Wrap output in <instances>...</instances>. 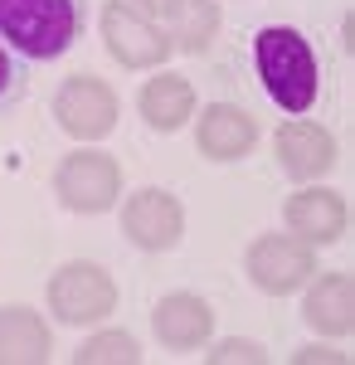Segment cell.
<instances>
[{"label":"cell","instance_id":"obj_1","mask_svg":"<svg viewBox=\"0 0 355 365\" xmlns=\"http://www.w3.org/2000/svg\"><path fill=\"white\" fill-rule=\"evenodd\" d=\"M88 0H0V44L20 63H54L83 39Z\"/></svg>","mask_w":355,"mask_h":365},{"label":"cell","instance_id":"obj_2","mask_svg":"<svg viewBox=\"0 0 355 365\" xmlns=\"http://www.w3.org/2000/svg\"><path fill=\"white\" fill-rule=\"evenodd\" d=\"M253 68H258V78L268 88V98L287 117H302L321 93L317 54H312L307 34L292 25H268L253 34Z\"/></svg>","mask_w":355,"mask_h":365},{"label":"cell","instance_id":"obj_3","mask_svg":"<svg viewBox=\"0 0 355 365\" xmlns=\"http://www.w3.org/2000/svg\"><path fill=\"white\" fill-rule=\"evenodd\" d=\"M58 205L73 215H103L122 195V166L108 151H68L54 170Z\"/></svg>","mask_w":355,"mask_h":365},{"label":"cell","instance_id":"obj_4","mask_svg":"<svg viewBox=\"0 0 355 365\" xmlns=\"http://www.w3.org/2000/svg\"><path fill=\"white\" fill-rule=\"evenodd\" d=\"M49 307L63 327H88L117 312V282L98 263H63L49 278Z\"/></svg>","mask_w":355,"mask_h":365},{"label":"cell","instance_id":"obj_5","mask_svg":"<svg viewBox=\"0 0 355 365\" xmlns=\"http://www.w3.org/2000/svg\"><path fill=\"white\" fill-rule=\"evenodd\" d=\"M103 39H108L112 58L122 68H156V63L170 58L165 29L151 15H141L132 0H108L103 5Z\"/></svg>","mask_w":355,"mask_h":365},{"label":"cell","instance_id":"obj_6","mask_svg":"<svg viewBox=\"0 0 355 365\" xmlns=\"http://www.w3.org/2000/svg\"><path fill=\"white\" fill-rule=\"evenodd\" d=\"M244 263H248L253 287H263L268 297H287L302 282H312V273H317V253H312V244H302L297 234H263V239H253Z\"/></svg>","mask_w":355,"mask_h":365},{"label":"cell","instance_id":"obj_7","mask_svg":"<svg viewBox=\"0 0 355 365\" xmlns=\"http://www.w3.org/2000/svg\"><path fill=\"white\" fill-rule=\"evenodd\" d=\"M54 117L68 137L78 141H103L117 127V93L93 73H73L63 78L54 93Z\"/></svg>","mask_w":355,"mask_h":365},{"label":"cell","instance_id":"obj_8","mask_svg":"<svg viewBox=\"0 0 355 365\" xmlns=\"http://www.w3.org/2000/svg\"><path fill=\"white\" fill-rule=\"evenodd\" d=\"M122 234L146 253H165L180 244L185 234V210L170 190H137V195L122 205Z\"/></svg>","mask_w":355,"mask_h":365},{"label":"cell","instance_id":"obj_9","mask_svg":"<svg viewBox=\"0 0 355 365\" xmlns=\"http://www.w3.org/2000/svg\"><path fill=\"white\" fill-rule=\"evenodd\" d=\"M273 151H277V166L292 180H317L336 166V141L317 122H282L273 137Z\"/></svg>","mask_w":355,"mask_h":365},{"label":"cell","instance_id":"obj_10","mask_svg":"<svg viewBox=\"0 0 355 365\" xmlns=\"http://www.w3.org/2000/svg\"><path fill=\"white\" fill-rule=\"evenodd\" d=\"M253 141H258V122L234 103H210L195 122V146L210 161H239L253 151Z\"/></svg>","mask_w":355,"mask_h":365},{"label":"cell","instance_id":"obj_11","mask_svg":"<svg viewBox=\"0 0 355 365\" xmlns=\"http://www.w3.org/2000/svg\"><path fill=\"white\" fill-rule=\"evenodd\" d=\"M282 220L302 244H336L351 225V210L336 190H297L282 205Z\"/></svg>","mask_w":355,"mask_h":365},{"label":"cell","instance_id":"obj_12","mask_svg":"<svg viewBox=\"0 0 355 365\" xmlns=\"http://www.w3.org/2000/svg\"><path fill=\"white\" fill-rule=\"evenodd\" d=\"M151 327L170 351H195L215 331V307L205 297H195V292H165L156 302V312H151Z\"/></svg>","mask_w":355,"mask_h":365},{"label":"cell","instance_id":"obj_13","mask_svg":"<svg viewBox=\"0 0 355 365\" xmlns=\"http://www.w3.org/2000/svg\"><path fill=\"white\" fill-rule=\"evenodd\" d=\"M54 356L49 322L34 307H0V365H44Z\"/></svg>","mask_w":355,"mask_h":365},{"label":"cell","instance_id":"obj_14","mask_svg":"<svg viewBox=\"0 0 355 365\" xmlns=\"http://www.w3.org/2000/svg\"><path fill=\"white\" fill-rule=\"evenodd\" d=\"M302 317L312 331L321 336H351L355 327V282L346 273H321L312 282L307 302H302Z\"/></svg>","mask_w":355,"mask_h":365},{"label":"cell","instance_id":"obj_15","mask_svg":"<svg viewBox=\"0 0 355 365\" xmlns=\"http://www.w3.org/2000/svg\"><path fill=\"white\" fill-rule=\"evenodd\" d=\"M141 117H146V127H156V132H180L195 117L190 78H180V73H156L151 83L141 88Z\"/></svg>","mask_w":355,"mask_h":365},{"label":"cell","instance_id":"obj_16","mask_svg":"<svg viewBox=\"0 0 355 365\" xmlns=\"http://www.w3.org/2000/svg\"><path fill=\"white\" fill-rule=\"evenodd\" d=\"M165 39L170 49H185V54H205L210 39L219 34V5L215 0H165Z\"/></svg>","mask_w":355,"mask_h":365},{"label":"cell","instance_id":"obj_17","mask_svg":"<svg viewBox=\"0 0 355 365\" xmlns=\"http://www.w3.org/2000/svg\"><path fill=\"white\" fill-rule=\"evenodd\" d=\"M78 365H141V341L127 331H98L93 341H83L73 351Z\"/></svg>","mask_w":355,"mask_h":365},{"label":"cell","instance_id":"obj_18","mask_svg":"<svg viewBox=\"0 0 355 365\" xmlns=\"http://www.w3.org/2000/svg\"><path fill=\"white\" fill-rule=\"evenodd\" d=\"M25 88H29L25 63H20V58L0 44V113H5V108H15V103L25 98Z\"/></svg>","mask_w":355,"mask_h":365},{"label":"cell","instance_id":"obj_19","mask_svg":"<svg viewBox=\"0 0 355 365\" xmlns=\"http://www.w3.org/2000/svg\"><path fill=\"white\" fill-rule=\"evenodd\" d=\"M205 361L210 365H263L268 361V351H263V346H258V341H244V336H229V341H219L215 351H210V356H205Z\"/></svg>","mask_w":355,"mask_h":365},{"label":"cell","instance_id":"obj_20","mask_svg":"<svg viewBox=\"0 0 355 365\" xmlns=\"http://www.w3.org/2000/svg\"><path fill=\"white\" fill-rule=\"evenodd\" d=\"M297 361H346V356H341V351H326V346H307Z\"/></svg>","mask_w":355,"mask_h":365},{"label":"cell","instance_id":"obj_21","mask_svg":"<svg viewBox=\"0 0 355 365\" xmlns=\"http://www.w3.org/2000/svg\"><path fill=\"white\" fill-rule=\"evenodd\" d=\"M161 5H165V0H137L141 15H161Z\"/></svg>","mask_w":355,"mask_h":365}]
</instances>
